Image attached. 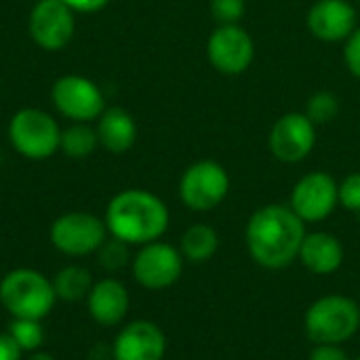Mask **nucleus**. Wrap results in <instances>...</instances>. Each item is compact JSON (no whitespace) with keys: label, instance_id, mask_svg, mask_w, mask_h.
<instances>
[{"label":"nucleus","instance_id":"obj_1","mask_svg":"<svg viewBox=\"0 0 360 360\" xmlns=\"http://www.w3.org/2000/svg\"><path fill=\"white\" fill-rule=\"evenodd\" d=\"M306 224L289 205H264L251 213L245 226L249 257L264 270H285L297 255L306 236Z\"/></svg>","mask_w":360,"mask_h":360},{"label":"nucleus","instance_id":"obj_2","mask_svg":"<svg viewBox=\"0 0 360 360\" xmlns=\"http://www.w3.org/2000/svg\"><path fill=\"white\" fill-rule=\"evenodd\" d=\"M103 221L112 238H118L129 247H141L165 236L171 213L165 200L154 192L131 188L112 196Z\"/></svg>","mask_w":360,"mask_h":360},{"label":"nucleus","instance_id":"obj_3","mask_svg":"<svg viewBox=\"0 0 360 360\" xmlns=\"http://www.w3.org/2000/svg\"><path fill=\"white\" fill-rule=\"evenodd\" d=\"M360 331V304L356 300L329 293L314 300L304 312V333L314 344L342 346Z\"/></svg>","mask_w":360,"mask_h":360},{"label":"nucleus","instance_id":"obj_4","mask_svg":"<svg viewBox=\"0 0 360 360\" xmlns=\"http://www.w3.org/2000/svg\"><path fill=\"white\" fill-rule=\"evenodd\" d=\"M0 304L11 319L44 321L57 304L53 278L34 268H15L0 278Z\"/></svg>","mask_w":360,"mask_h":360},{"label":"nucleus","instance_id":"obj_5","mask_svg":"<svg viewBox=\"0 0 360 360\" xmlns=\"http://www.w3.org/2000/svg\"><path fill=\"white\" fill-rule=\"evenodd\" d=\"M8 141L27 160H46L59 150L61 129L57 120L38 108H23L8 122Z\"/></svg>","mask_w":360,"mask_h":360},{"label":"nucleus","instance_id":"obj_6","mask_svg":"<svg viewBox=\"0 0 360 360\" xmlns=\"http://www.w3.org/2000/svg\"><path fill=\"white\" fill-rule=\"evenodd\" d=\"M179 200L194 213L217 209L230 192V175L217 160L205 158L192 162L179 177Z\"/></svg>","mask_w":360,"mask_h":360},{"label":"nucleus","instance_id":"obj_7","mask_svg":"<svg viewBox=\"0 0 360 360\" xmlns=\"http://www.w3.org/2000/svg\"><path fill=\"white\" fill-rule=\"evenodd\" d=\"M105 221L89 211H70L59 215L51 230V245L68 257L95 255L108 240Z\"/></svg>","mask_w":360,"mask_h":360},{"label":"nucleus","instance_id":"obj_8","mask_svg":"<svg viewBox=\"0 0 360 360\" xmlns=\"http://www.w3.org/2000/svg\"><path fill=\"white\" fill-rule=\"evenodd\" d=\"M184 255L179 247L160 240L141 245L131 259L135 283L148 291H162L179 283L184 274Z\"/></svg>","mask_w":360,"mask_h":360},{"label":"nucleus","instance_id":"obj_9","mask_svg":"<svg viewBox=\"0 0 360 360\" xmlns=\"http://www.w3.org/2000/svg\"><path fill=\"white\" fill-rule=\"evenodd\" d=\"M289 207L306 226L325 221L340 207L335 177L327 171H310L302 175L291 190Z\"/></svg>","mask_w":360,"mask_h":360},{"label":"nucleus","instance_id":"obj_10","mask_svg":"<svg viewBox=\"0 0 360 360\" xmlns=\"http://www.w3.org/2000/svg\"><path fill=\"white\" fill-rule=\"evenodd\" d=\"M207 59L224 76L245 74L255 59V40L240 25H217L207 40Z\"/></svg>","mask_w":360,"mask_h":360},{"label":"nucleus","instance_id":"obj_11","mask_svg":"<svg viewBox=\"0 0 360 360\" xmlns=\"http://www.w3.org/2000/svg\"><path fill=\"white\" fill-rule=\"evenodd\" d=\"M316 146V124L304 112H287L268 133V150L283 165L306 160Z\"/></svg>","mask_w":360,"mask_h":360},{"label":"nucleus","instance_id":"obj_12","mask_svg":"<svg viewBox=\"0 0 360 360\" xmlns=\"http://www.w3.org/2000/svg\"><path fill=\"white\" fill-rule=\"evenodd\" d=\"M51 97L57 112L72 122H93L105 110L101 89L80 74H65L57 78L51 89Z\"/></svg>","mask_w":360,"mask_h":360},{"label":"nucleus","instance_id":"obj_13","mask_svg":"<svg viewBox=\"0 0 360 360\" xmlns=\"http://www.w3.org/2000/svg\"><path fill=\"white\" fill-rule=\"evenodd\" d=\"M32 40L44 51H61L76 32L74 11L61 0H38L27 19Z\"/></svg>","mask_w":360,"mask_h":360},{"label":"nucleus","instance_id":"obj_14","mask_svg":"<svg viewBox=\"0 0 360 360\" xmlns=\"http://www.w3.org/2000/svg\"><path fill=\"white\" fill-rule=\"evenodd\" d=\"M306 25L321 42H346L359 27V8L350 0H316L308 8Z\"/></svg>","mask_w":360,"mask_h":360},{"label":"nucleus","instance_id":"obj_15","mask_svg":"<svg viewBox=\"0 0 360 360\" xmlns=\"http://www.w3.org/2000/svg\"><path fill=\"white\" fill-rule=\"evenodd\" d=\"M167 335L146 319L127 323L112 342V360H165Z\"/></svg>","mask_w":360,"mask_h":360},{"label":"nucleus","instance_id":"obj_16","mask_svg":"<svg viewBox=\"0 0 360 360\" xmlns=\"http://www.w3.org/2000/svg\"><path fill=\"white\" fill-rule=\"evenodd\" d=\"M89 316L99 327H118L131 310V293L118 278L95 281L86 295Z\"/></svg>","mask_w":360,"mask_h":360},{"label":"nucleus","instance_id":"obj_17","mask_svg":"<svg viewBox=\"0 0 360 360\" xmlns=\"http://www.w3.org/2000/svg\"><path fill=\"white\" fill-rule=\"evenodd\" d=\"M346 259V251L342 240L325 230L316 232H306L304 243L300 247L297 262L316 276H329L335 274Z\"/></svg>","mask_w":360,"mask_h":360},{"label":"nucleus","instance_id":"obj_18","mask_svg":"<svg viewBox=\"0 0 360 360\" xmlns=\"http://www.w3.org/2000/svg\"><path fill=\"white\" fill-rule=\"evenodd\" d=\"M95 131L99 146L110 154H124L137 141V122L124 108H105Z\"/></svg>","mask_w":360,"mask_h":360},{"label":"nucleus","instance_id":"obj_19","mask_svg":"<svg viewBox=\"0 0 360 360\" xmlns=\"http://www.w3.org/2000/svg\"><path fill=\"white\" fill-rule=\"evenodd\" d=\"M219 249V234L211 224H192L179 238V251L186 264L200 266L215 257Z\"/></svg>","mask_w":360,"mask_h":360},{"label":"nucleus","instance_id":"obj_20","mask_svg":"<svg viewBox=\"0 0 360 360\" xmlns=\"http://www.w3.org/2000/svg\"><path fill=\"white\" fill-rule=\"evenodd\" d=\"M93 274L84 266H65L53 276V289L57 295V302L76 304L86 300L91 287H93Z\"/></svg>","mask_w":360,"mask_h":360},{"label":"nucleus","instance_id":"obj_21","mask_svg":"<svg viewBox=\"0 0 360 360\" xmlns=\"http://www.w3.org/2000/svg\"><path fill=\"white\" fill-rule=\"evenodd\" d=\"M99 146L97 131L89 127V122H74L61 131L59 150L70 158H86Z\"/></svg>","mask_w":360,"mask_h":360},{"label":"nucleus","instance_id":"obj_22","mask_svg":"<svg viewBox=\"0 0 360 360\" xmlns=\"http://www.w3.org/2000/svg\"><path fill=\"white\" fill-rule=\"evenodd\" d=\"M11 340L19 346V350L23 354H32L42 350L44 344V327L42 321H34V319H13L8 323V331Z\"/></svg>","mask_w":360,"mask_h":360},{"label":"nucleus","instance_id":"obj_23","mask_svg":"<svg viewBox=\"0 0 360 360\" xmlns=\"http://www.w3.org/2000/svg\"><path fill=\"white\" fill-rule=\"evenodd\" d=\"M340 110H342V103H340V97L333 91H316V93H312L308 97L304 114L316 127H321V124L333 122L340 116Z\"/></svg>","mask_w":360,"mask_h":360},{"label":"nucleus","instance_id":"obj_24","mask_svg":"<svg viewBox=\"0 0 360 360\" xmlns=\"http://www.w3.org/2000/svg\"><path fill=\"white\" fill-rule=\"evenodd\" d=\"M129 249L131 247L127 243H122L118 238H110V240L103 243V247L95 255H97V259H99V264H101L103 270L118 272V270L131 266V259L133 257H131V251Z\"/></svg>","mask_w":360,"mask_h":360},{"label":"nucleus","instance_id":"obj_25","mask_svg":"<svg viewBox=\"0 0 360 360\" xmlns=\"http://www.w3.org/2000/svg\"><path fill=\"white\" fill-rule=\"evenodd\" d=\"M247 11V0H211V15L217 25L240 23Z\"/></svg>","mask_w":360,"mask_h":360},{"label":"nucleus","instance_id":"obj_26","mask_svg":"<svg viewBox=\"0 0 360 360\" xmlns=\"http://www.w3.org/2000/svg\"><path fill=\"white\" fill-rule=\"evenodd\" d=\"M338 196L340 207H344L350 213H360V171L346 175L342 181H338Z\"/></svg>","mask_w":360,"mask_h":360},{"label":"nucleus","instance_id":"obj_27","mask_svg":"<svg viewBox=\"0 0 360 360\" xmlns=\"http://www.w3.org/2000/svg\"><path fill=\"white\" fill-rule=\"evenodd\" d=\"M344 63L348 72L360 80V25L344 42Z\"/></svg>","mask_w":360,"mask_h":360},{"label":"nucleus","instance_id":"obj_28","mask_svg":"<svg viewBox=\"0 0 360 360\" xmlns=\"http://www.w3.org/2000/svg\"><path fill=\"white\" fill-rule=\"evenodd\" d=\"M308 360H352L348 352L342 346H331V344H321L314 346Z\"/></svg>","mask_w":360,"mask_h":360},{"label":"nucleus","instance_id":"obj_29","mask_svg":"<svg viewBox=\"0 0 360 360\" xmlns=\"http://www.w3.org/2000/svg\"><path fill=\"white\" fill-rule=\"evenodd\" d=\"M23 352L11 340L8 333H0V360H23Z\"/></svg>","mask_w":360,"mask_h":360},{"label":"nucleus","instance_id":"obj_30","mask_svg":"<svg viewBox=\"0 0 360 360\" xmlns=\"http://www.w3.org/2000/svg\"><path fill=\"white\" fill-rule=\"evenodd\" d=\"M65 6H70L74 13H97L101 11L110 0H61Z\"/></svg>","mask_w":360,"mask_h":360},{"label":"nucleus","instance_id":"obj_31","mask_svg":"<svg viewBox=\"0 0 360 360\" xmlns=\"http://www.w3.org/2000/svg\"><path fill=\"white\" fill-rule=\"evenodd\" d=\"M23 360H57L53 354L44 352V350H38V352H32V354H25Z\"/></svg>","mask_w":360,"mask_h":360},{"label":"nucleus","instance_id":"obj_32","mask_svg":"<svg viewBox=\"0 0 360 360\" xmlns=\"http://www.w3.org/2000/svg\"><path fill=\"white\" fill-rule=\"evenodd\" d=\"M352 360H360V356H356V359H352Z\"/></svg>","mask_w":360,"mask_h":360},{"label":"nucleus","instance_id":"obj_33","mask_svg":"<svg viewBox=\"0 0 360 360\" xmlns=\"http://www.w3.org/2000/svg\"><path fill=\"white\" fill-rule=\"evenodd\" d=\"M359 13H360V0H359Z\"/></svg>","mask_w":360,"mask_h":360},{"label":"nucleus","instance_id":"obj_34","mask_svg":"<svg viewBox=\"0 0 360 360\" xmlns=\"http://www.w3.org/2000/svg\"><path fill=\"white\" fill-rule=\"evenodd\" d=\"M359 219H360V213H359Z\"/></svg>","mask_w":360,"mask_h":360}]
</instances>
